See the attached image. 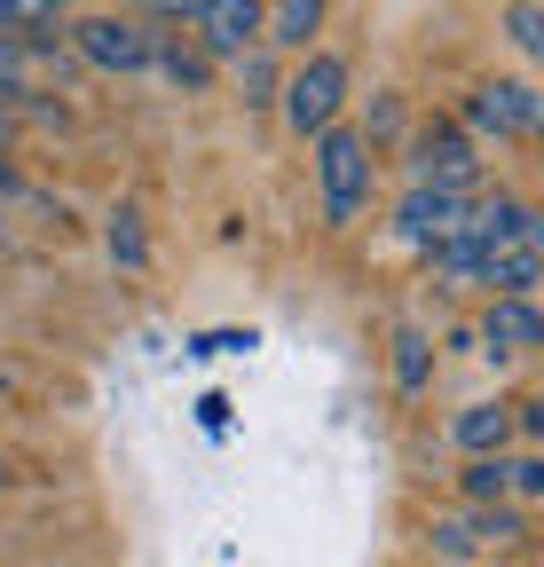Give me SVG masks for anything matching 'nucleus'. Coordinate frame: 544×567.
<instances>
[{
    "mask_svg": "<svg viewBox=\"0 0 544 567\" xmlns=\"http://www.w3.org/2000/svg\"><path fill=\"white\" fill-rule=\"evenodd\" d=\"M394 386H402V394L427 386V331H411V323L394 331Z\"/></svg>",
    "mask_w": 544,
    "mask_h": 567,
    "instance_id": "nucleus-15",
    "label": "nucleus"
},
{
    "mask_svg": "<svg viewBox=\"0 0 544 567\" xmlns=\"http://www.w3.org/2000/svg\"><path fill=\"white\" fill-rule=\"evenodd\" d=\"M24 80H32V40L0 32V103H9V95H24Z\"/></svg>",
    "mask_w": 544,
    "mask_h": 567,
    "instance_id": "nucleus-16",
    "label": "nucleus"
},
{
    "mask_svg": "<svg viewBox=\"0 0 544 567\" xmlns=\"http://www.w3.org/2000/svg\"><path fill=\"white\" fill-rule=\"evenodd\" d=\"M513 425H521V417H513V402H473V410H458L450 442H458V450H473V457H497Z\"/></svg>",
    "mask_w": 544,
    "mask_h": 567,
    "instance_id": "nucleus-9",
    "label": "nucleus"
},
{
    "mask_svg": "<svg viewBox=\"0 0 544 567\" xmlns=\"http://www.w3.org/2000/svg\"><path fill=\"white\" fill-rule=\"evenodd\" d=\"M482 339H490L497 354H536V347H544V308H536L528 292H497V300L482 308Z\"/></svg>",
    "mask_w": 544,
    "mask_h": 567,
    "instance_id": "nucleus-7",
    "label": "nucleus"
},
{
    "mask_svg": "<svg viewBox=\"0 0 544 567\" xmlns=\"http://www.w3.org/2000/svg\"><path fill=\"white\" fill-rule=\"evenodd\" d=\"M189 32H197V48H206L214 63H245L253 48H268V9L260 0H206V9L189 17Z\"/></svg>",
    "mask_w": 544,
    "mask_h": 567,
    "instance_id": "nucleus-5",
    "label": "nucleus"
},
{
    "mask_svg": "<svg viewBox=\"0 0 544 567\" xmlns=\"http://www.w3.org/2000/svg\"><path fill=\"white\" fill-rule=\"evenodd\" d=\"M465 496H473V505H505V496H513V457L497 450V457H473L465 465Z\"/></svg>",
    "mask_w": 544,
    "mask_h": 567,
    "instance_id": "nucleus-14",
    "label": "nucleus"
},
{
    "mask_svg": "<svg viewBox=\"0 0 544 567\" xmlns=\"http://www.w3.org/2000/svg\"><path fill=\"white\" fill-rule=\"evenodd\" d=\"M473 544H482V536H473V520H434V551H442V559H465Z\"/></svg>",
    "mask_w": 544,
    "mask_h": 567,
    "instance_id": "nucleus-19",
    "label": "nucleus"
},
{
    "mask_svg": "<svg viewBox=\"0 0 544 567\" xmlns=\"http://www.w3.org/2000/svg\"><path fill=\"white\" fill-rule=\"evenodd\" d=\"M505 32H513V48H521V55H536V63H544V9H536V0H513V9H505Z\"/></svg>",
    "mask_w": 544,
    "mask_h": 567,
    "instance_id": "nucleus-17",
    "label": "nucleus"
},
{
    "mask_svg": "<svg viewBox=\"0 0 544 567\" xmlns=\"http://www.w3.org/2000/svg\"><path fill=\"white\" fill-rule=\"evenodd\" d=\"M143 9H151V17H166V24H189L197 9H206V0H143Z\"/></svg>",
    "mask_w": 544,
    "mask_h": 567,
    "instance_id": "nucleus-21",
    "label": "nucleus"
},
{
    "mask_svg": "<svg viewBox=\"0 0 544 567\" xmlns=\"http://www.w3.org/2000/svg\"><path fill=\"white\" fill-rule=\"evenodd\" d=\"M465 118L490 126V134H528V126H536V95H528L521 80H482V87H473V103H465Z\"/></svg>",
    "mask_w": 544,
    "mask_h": 567,
    "instance_id": "nucleus-8",
    "label": "nucleus"
},
{
    "mask_svg": "<svg viewBox=\"0 0 544 567\" xmlns=\"http://www.w3.org/2000/svg\"><path fill=\"white\" fill-rule=\"evenodd\" d=\"M72 17H80V0H0V32H17V40H48Z\"/></svg>",
    "mask_w": 544,
    "mask_h": 567,
    "instance_id": "nucleus-11",
    "label": "nucleus"
},
{
    "mask_svg": "<svg viewBox=\"0 0 544 567\" xmlns=\"http://www.w3.org/2000/svg\"><path fill=\"white\" fill-rule=\"evenodd\" d=\"M316 189H324V221L331 229H348L363 213V197H371V142L356 126L316 134Z\"/></svg>",
    "mask_w": 544,
    "mask_h": 567,
    "instance_id": "nucleus-1",
    "label": "nucleus"
},
{
    "mask_svg": "<svg viewBox=\"0 0 544 567\" xmlns=\"http://www.w3.org/2000/svg\"><path fill=\"white\" fill-rule=\"evenodd\" d=\"M465 221H473V197L465 189H434V182H411V197L394 205V237L419 245V252H442Z\"/></svg>",
    "mask_w": 544,
    "mask_h": 567,
    "instance_id": "nucleus-4",
    "label": "nucleus"
},
{
    "mask_svg": "<svg viewBox=\"0 0 544 567\" xmlns=\"http://www.w3.org/2000/svg\"><path fill=\"white\" fill-rule=\"evenodd\" d=\"M0 142H9V111H0Z\"/></svg>",
    "mask_w": 544,
    "mask_h": 567,
    "instance_id": "nucleus-24",
    "label": "nucleus"
},
{
    "mask_svg": "<svg viewBox=\"0 0 544 567\" xmlns=\"http://www.w3.org/2000/svg\"><path fill=\"white\" fill-rule=\"evenodd\" d=\"M9 189H17V166H9V158H0V197H9Z\"/></svg>",
    "mask_w": 544,
    "mask_h": 567,
    "instance_id": "nucleus-23",
    "label": "nucleus"
},
{
    "mask_svg": "<svg viewBox=\"0 0 544 567\" xmlns=\"http://www.w3.org/2000/svg\"><path fill=\"white\" fill-rule=\"evenodd\" d=\"M339 103H348V63H339V55H308L285 80V126L292 134H331Z\"/></svg>",
    "mask_w": 544,
    "mask_h": 567,
    "instance_id": "nucleus-2",
    "label": "nucleus"
},
{
    "mask_svg": "<svg viewBox=\"0 0 544 567\" xmlns=\"http://www.w3.org/2000/svg\"><path fill=\"white\" fill-rule=\"evenodd\" d=\"M0 488H9V465H0Z\"/></svg>",
    "mask_w": 544,
    "mask_h": 567,
    "instance_id": "nucleus-25",
    "label": "nucleus"
},
{
    "mask_svg": "<svg viewBox=\"0 0 544 567\" xmlns=\"http://www.w3.org/2000/svg\"><path fill=\"white\" fill-rule=\"evenodd\" d=\"M72 55L95 63V71H151L158 32H143L134 17H72Z\"/></svg>",
    "mask_w": 544,
    "mask_h": 567,
    "instance_id": "nucleus-3",
    "label": "nucleus"
},
{
    "mask_svg": "<svg viewBox=\"0 0 544 567\" xmlns=\"http://www.w3.org/2000/svg\"><path fill=\"white\" fill-rule=\"evenodd\" d=\"M513 496H544V457H513Z\"/></svg>",
    "mask_w": 544,
    "mask_h": 567,
    "instance_id": "nucleus-20",
    "label": "nucleus"
},
{
    "mask_svg": "<svg viewBox=\"0 0 544 567\" xmlns=\"http://www.w3.org/2000/svg\"><path fill=\"white\" fill-rule=\"evenodd\" d=\"M158 71L182 87V95H197V87H214V55L197 48V32H158Z\"/></svg>",
    "mask_w": 544,
    "mask_h": 567,
    "instance_id": "nucleus-10",
    "label": "nucleus"
},
{
    "mask_svg": "<svg viewBox=\"0 0 544 567\" xmlns=\"http://www.w3.org/2000/svg\"><path fill=\"white\" fill-rule=\"evenodd\" d=\"M411 182H434V189H465L482 182V158H473V142L458 126H427L419 134V151H411Z\"/></svg>",
    "mask_w": 544,
    "mask_h": 567,
    "instance_id": "nucleus-6",
    "label": "nucleus"
},
{
    "mask_svg": "<svg viewBox=\"0 0 544 567\" xmlns=\"http://www.w3.org/2000/svg\"><path fill=\"white\" fill-rule=\"evenodd\" d=\"M513 417L528 425V442H544V394H536V402H513Z\"/></svg>",
    "mask_w": 544,
    "mask_h": 567,
    "instance_id": "nucleus-22",
    "label": "nucleus"
},
{
    "mask_svg": "<svg viewBox=\"0 0 544 567\" xmlns=\"http://www.w3.org/2000/svg\"><path fill=\"white\" fill-rule=\"evenodd\" d=\"M536 276H544V252H528V245H490V268H482L490 300H497V292H528Z\"/></svg>",
    "mask_w": 544,
    "mask_h": 567,
    "instance_id": "nucleus-12",
    "label": "nucleus"
},
{
    "mask_svg": "<svg viewBox=\"0 0 544 567\" xmlns=\"http://www.w3.org/2000/svg\"><path fill=\"white\" fill-rule=\"evenodd\" d=\"M324 24V0H277L268 9V48H308Z\"/></svg>",
    "mask_w": 544,
    "mask_h": 567,
    "instance_id": "nucleus-13",
    "label": "nucleus"
},
{
    "mask_svg": "<svg viewBox=\"0 0 544 567\" xmlns=\"http://www.w3.org/2000/svg\"><path fill=\"white\" fill-rule=\"evenodd\" d=\"M111 260L143 268V221H134V213H111Z\"/></svg>",
    "mask_w": 544,
    "mask_h": 567,
    "instance_id": "nucleus-18",
    "label": "nucleus"
}]
</instances>
